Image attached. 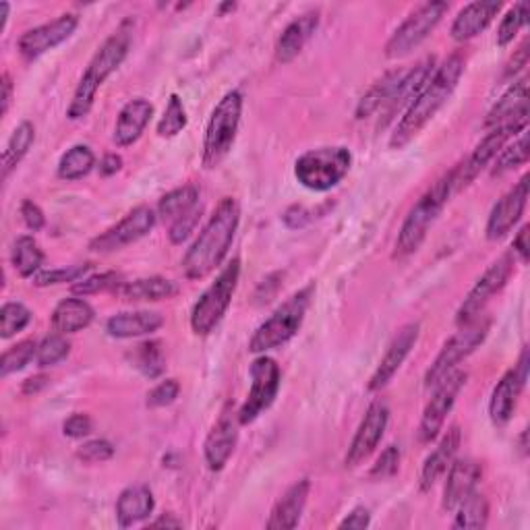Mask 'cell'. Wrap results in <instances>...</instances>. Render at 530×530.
I'll use <instances>...</instances> for the list:
<instances>
[{
    "label": "cell",
    "mask_w": 530,
    "mask_h": 530,
    "mask_svg": "<svg viewBox=\"0 0 530 530\" xmlns=\"http://www.w3.org/2000/svg\"><path fill=\"white\" fill-rule=\"evenodd\" d=\"M390 423V408L386 402L375 400L369 404L365 417L352 437L346 458H344V466L346 468H357L361 466L381 444V439L386 435Z\"/></svg>",
    "instance_id": "cell-15"
},
{
    "label": "cell",
    "mask_w": 530,
    "mask_h": 530,
    "mask_svg": "<svg viewBox=\"0 0 530 530\" xmlns=\"http://www.w3.org/2000/svg\"><path fill=\"white\" fill-rule=\"evenodd\" d=\"M433 73H435V56H427V58H423V61H419L415 67L406 69L394 98L384 108V114H386L384 125L388 121H392L402 108H406V106H410L412 102H415V98L423 92V87L433 77Z\"/></svg>",
    "instance_id": "cell-26"
},
{
    "label": "cell",
    "mask_w": 530,
    "mask_h": 530,
    "mask_svg": "<svg viewBox=\"0 0 530 530\" xmlns=\"http://www.w3.org/2000/svg\"><path fill=\"white\" fill-rule=\"evenodd\" d=\"M456 512V520H454V528H485L489 522V502L485 499V495L481 493H470L464 502L454 510Z\"/></svg>",
    "instance_id": "cell-39"
},
{
    "label": "cell",
    "mask_w": 530,
    "mask_h": 530,
    "mask_svg": "<svg viewBox=\"0 0 530 530\" xmlns=\"http://www.w3.org/2000/svg\"><path fill=\"white\" fill-rule=\"evenodd\" d=\"M114 456V446L106 439H92L77 450V458L85 464H100Z\"/></svg>",
    "instance_id": "cell-51"
},
{
    "label": "cell",
    "mask_w": 530,
    "mask_h": 530,
    "mask_svg": "<svg viewBox=\"0 0 530 530\" xmlns=\"http://www.w3.org/2000/svg\"><path fill=\"white\" fill-rule=\"evenodd\" d=\"M241 280V259L234 257L226 268L218 274V278L205 288L199 301L191 311V330L197 336H210L224 319L234 292H237Z\"/></svg>",
    "instance_id": "cell-8"
},
{
    "label": "cell",
    "mask_w": 530,
    "mask_h": 530,
    "mask_svg": "<svg viewBox=\"0 0 530 530\" xmlns=\"http://www.w3.org/2000/svg\"><path fill=\"white\" fill-rule=\"evenodd\" d=\"M404 73H406V69L388 71L384 77L377 79L369 87V92L359 100L357 110H355V116H357L359 121L369 119V116H373L379 110H384L390 104V100L394 98V94L398 90V85H400Z\"/></svg>",
    "instance_id": "cell-33"
},
{
    "label": "cell",
    "mask_w": 530,
    "mask_h": 530,
    "mask_svg": "<svg viewBox=\"0 0 530 530\" xmlns=\"http://www.w3.org/2000/svg\"><path fill=\"white\" fill-rule=\"evenodd\" d=\"M114 292L116 297L127 303L164 301L179 294V284L162 276H152V278H139L133 282H123Z\"/></svg>",
    "instance_id": "cell-31"
},
{
    "label": "cell",
    "mask_w": 530,
    "mask_h": 530,
    "mask_svg": "<svg viewBox=\"0 0 530 530\" xmlns=\"http://www.w3.org/2000/svg\"><path fill=\"white\" fill-rule=\"evenodd\" d=\"M21 218H23L25 226L34 232H40L46 226V216H44L42 208L32 199H25L21 203Z\"/></svg>",
    "instance_id": "cell-54"
},
{
    "label": "cell",
    "mask_w": 530,
    "mask_h": 530,
    "mask_svg": "<svg viewBox=\"0 0 530 530\" xmlns=\"http://www.w3.org/2000/svg\"><path fill=\"white\" fill-rule=\"evenodd\" d=\"M152 116H154V106L145 98L129 100L119 112V119H116L114 135H112L114 143L119 147H129L137 143L145 127L150 125Z\"/></svg>",
    "instance_id": "cell-28"
},
{
    "label": "cell",
    "mask_w": 530,
    "mask_h": 530,
    "mask_svg": "<svg viewBox=\"0 0 530 530\" xmlns=\"http://www.w3.org/2000/svg\"><path fill=\"white\" fill-rule=\"evenodd\" d=\"M234 9H237V5H234V3H226V5H220V13H224V11H234Z\"/></svg>",
    "instance_id": "cell-63"
},
{
    "label": "cell",
    "mask_w": 530,
    "mask_h": 530,
    "mask_svg": "<svg viewBox=\"0 0 530 530\" xmlns=\"http://www.w3.org/2000/svg\"><path fill=\"white\" fill-rule=\"evenodd\" d=\"M526 437H528V433L524 431V433L520 435V450H522L524 456H526V452H528V448H526Z\"/></svg>",
    "instance_id": "cell-62"
},
{
    "label": "cell",
    "mask_w": 530,
    "mask_h": 530,
    "mask_svg": "<svg viewBox=\"0 0 530 530\" xmlns=\"http://www.w3.org/2000/svg\"><path fill=\"white\" fill-rule=\"evenodd\" d=\"M181 394V384L176 379H164L160 384L147 394V408H164L170 406Z\"/></svg>",
    "instance_id": "cell-52"
},
{
    "label": "cell",
    "mask_w": 530,
    "mask_h": 530,
    "mask_svg": "<svg viewBox=\"0 0 530 530\" xmlns=\"http://www.w3.org/2000/svg\"><path fill=\"white\" fill-rule=\"evenodd\" d=\"M241 222V205L234 197H222L208 224L203 226L195 243L183 257L187 280H203L216 272L226 259Z\"/></svg>",
    "instance_id": "cell-1"
},
{
    "label": "cell",
    "mask_w": 530,
    "mask_h": 530,
    "mask_svg": "<svg viewBox=\"0 0 530 530\" xmlns=\"http://www.w3.org/2000/svg\"><path fill=\"white\" fill-rule=\"evenodd\" d=\"M123 168V158L119 154H106L100 162V174L102 176H112Z\"/></svg>",
    "instance_id": "cell-60"
},
{
    "label": "cell",
    "mask_w": 530,
    "mask_h": 530,
    "mask_svg": "<svg viewBox=\"0 0 530 530\" xmlns=\"http://www.w3.org/2000/svg\"><path fill=\"white\" fill-rule=\"evenodd\" d=\"M201 212H203V208H201V203H199V205H195L193 210H189L179 220H174L170 224V228H168V239H170L172 245H183L191 237L195 226L199 224Z\"/></svg>",
    "instance_id": "cell-49"
},
{
    "label": "cell",
    "mask_w": 530,
    "mask_h": 530,
    "mask_svg": "<svg viewBox=\"0 0 530 530\" xmlns=\"http://www.w3.org/2000/svg\"><path fill=\"white\" fill-rule=\"evenodd\" d=\"M352 166V154L344 145L317 147L294 162V179L305 189L326 193L338 187Z\"/></svg>",
    "instance_id": "cell-7"
},
{
    "label": "cell",
    "mask_w": 530,
    "mask_h": 530,
    "mask_svg": "<svg viewBox=\"0 0 530 530\" xmlns=\"http://www.w3.org/2000/svg\"><path fill=\"white\" fill-rule=\"evenodd\" d=\"M466 371L462 369H454L450 375H446L444 379L435 384L433 388V396L427 402L425 410H423V417H421V425H419V439L421 444H431L435 441L444 429V423L448 419V415L452 412L460 390L466 384Z\"/></svg>",
    "instance_id": "cell-14"
},
{
    "label": "cell",
    "mask_w": 530,
    "mask_h": 530,
    "mask_svg": "<svg viewBox=\"0 0 530 530\" xmlns=\"http://www.w3.org/2000/svg\"><path fill=\"white\" fill-rule=\"evenodd\" d=\"M317 27H319V13L317 11H309L297 19H292L284 27V32L280 34V38L276 42V61L282 65L294 61V58L303 52L305 44L313 38V34L317 32Z\"/></svg>",
    "instance_id": "cell-27"
},
{
    "label": "cell",
    "mask_w": 530,
    "mask_h": 530,
    "mask_svg": "<svg viewBox=\"0 0 530 530\" xmlns=\"http://www.w3.org/2000/svg\"><path fill=\"white\" fill-rule=\"evenodd\" d=\"M11 102H13V79L9 73L3 75V83H0V114L7 116L9 108H11Z\"/></svg>",
    "instance_id": "cell-58"
},
{
    "label": "cell",
    "mask_w": 530,
    "mask_h": 530,
    "mask_svg": "<svg viewBox=\"0 0 530 530\" xmlns=\"http://www.w3.org/2000/svg\"><path fill=\"white\" fill-rule=\"evenodd\" d=\"M483 477V468L473 458H454V462L448 468V479L444 487V499L441 506L446 512H454L464 499L477 491V485Z\"/></svg>",
    "instance_id": "cell-22"
},
{
    "label": "cell",
    "mask_w": 530,
    "mask_h": 530,
    "mask_svg": "<svg viewBox=\"0 0 530 530\" xmlns=\"http://www.w3.org/2000/svg\"><path fill=\"white\" fill-rule=\"evenodd\" d=\"M528 110L514 116V119L502 123L493 127L485 137L483 141L475 147L473 154H470L466 158V162H462L458 168L452 170V191L454 193H460L462 189H466L470 183H473L477 176L497 158V154L504 150V145L520 135L522 131H526V125H528Z\"/></svg>",
    "instance_id": "cell-9"
},
{
    "label": "cell",
    "mask_w": 530,
    "mask_h": 530,
    "mask_svg": "<svg viewBox=\"0 0 530 530\" xmlns=\"http://www.w3.org/2000/svg\"><path fill=\"white\" fill-rule=\"evenodd\" d=\"M29 321H32V311H29L23 303L19 301H11L5 303L3 309H0V338L9 340L15 334L23 332Z\"/></svg>",
    "instance_id": "cell-42"
},
{
    "label": "cell",
    "mask_w": 530,
    "mask_h": 530,
    "mask_svg": "<svg viewBox=\"0 0 530 530\" xmlns=\"http://www.w3.org/2000/svg\"><path fill=\"white\" fill-rule=\"evenodd\" d=\"M156 212L152 208H145V205H139L133 212H129L119 224H114L106 232H102L100 237H96L90 243V251L94 253H112L119 251L127 245L137 243L139 239L147 237L156 226Z\"/></svg>",
    "instance_id": "cell-16"
},
{
    "label": "cell",
    "mask_w": 530,
    "mask_h": 530,
    "mask_svg": "<svg viewBox=\"0 0 530 530\" xmlns=\"http://www.w3.org/2000/svg\"><path fill=\"white\" fill-rule=\"evenodd\" d=\"M133 365L150 379H158L164 369H166V359H164V350H162V342L158 340H147L141 342L139 346H135L133 350Z\"/></svg>",
    "instance_id": "cell-40"
},
{
    "label": "cell",
    "mask_w": 530,
    "mask_h": 530,
    "mask_svg": "<svg viewBox=\"0 0 530 530\" xmlns=\"http://www.w3.org/2000/svg\"><path fill=\"white\" fill-rule=\"evenodd\" d=\"M398 468H400V448L388 446L373 464L369 477L373 481H388L398 473Z\"/></svg>",
    "instance_id": "cell-50"
},
{
    "label": "cell",
    "mask_w": 530,
    "mask_h": 530,
    "mask_svg": "<svg viewBox=\"0 0 530 530\" xmlns=\"http://www.w3.org/2000/svg\"><path fill=\"white\" fill-rule=\"evenodd\" d=\"M448 9L450 5L444 3V0H431V3H425L423 7H419L392 34V38L386 44V56L402 58L410 54L433 34V29L441 23Z\"/></svg>",
    "instance_id": "cell-11"
},
{
    "label": "cell",
    "mask_w": 530,
    "mask_h": 530,
    "mask_svg": "<svg viewBox=\"0 0 530 530\" xmlns=\"http://www.w3.org/2000/svg\"><path fill=\"white\" fill-rule=\"evenodd\" d=\"M77 25L79 17L75 13H65L50 23L29 29L17 42L21 56L25 61H36V58H40L48 50H54L56 46L67 42L75 34Z\"/></svg>",
    "instance_id": "cell-18"
},
{
    "label": "cell",
    "mask_w": 530,
    "mask_h": 530,
    "mask_svg": "<svg viewBox=\"0 0 530 530\" xmlns=\"http://www.w3.org/2000/svg\"><path fill=\"white\" fill-rule=\"evenodd\" d=\"M489 330H491V319L485 315L477 317L473 323H468V326H462V330L444 344V348H441V352L427 369L425 386L433 388L446 375H450L464 359L473 355L489 336Z\"/></svg>",
    "instance_id": "cell-10"
},
{
    "label": "cell",
    "mask_w": 530,
    "mask_h": 530,
    "mask_svg": "<svg viewBox=\"0 0 530 530\" xmlns=\"http://www.w3.org/2000/svg\"><path fill=\"white\" fill-rule=\"evenodd\" d=\"M512 272H514L512 253L502 255L489 265L485 274L475 282V286L468 290L466 299L462 301V305L456 313V323L460 328L468 326V323H473L477 317L483 315L487 303L508 284Z\"/></svg>",
    "instance_id": "cell-12"
},
{
    "label": "cell",
    "mask_w": 530,
    "mask_h": 530,
    "mask_svg": "<svg viewBox=\"0 0 530 530\" xmlns=\"http://www.w3.org/2000/svg\"><path fill=\"white\" fill-rule=\"evenodd\" d=\"M528 230H530V226L528 224H524L518 232H516V237H514V243H512V249H514V253L520 257V261L522 263H528Z\"/></svg>",
    "instance_id": "cell-57"
},
{
    "label": "cell",
    "mask_w": 530,
    "mask_h": 530,
    "mask_svg": "<svg viewBox=\"0 0 530 530\" xmlns=\"http://www.w3.org/2000/svg\"><path fill=\"white\" fill-rule=\"evenodd\" d=\"M131 48V29L127 23H123L116 32L98 48L94 58L83 71L77 90L73 94V100L69 104L67 116L71 121L85 119L87 114L92 112L96 96L100 92V87L106 83V79L119 69Z\"/></svg>",
    "instance_id": "cell-3"
},
{
    "label": "cell",
    "mask_w": 530,
    "mask_h": 530,
    "mask_svg": "<svg viewBox=\"0 0 530 530\" xmlns=\"http://www.w3.org/2000/svg\"><path fill=\"white\" fill-rule=\"evenodd\" d=\"M48 375H34V377H29L23 381V394L25 396H32V394H38L42 392L46 386H48Z\"/></svg>",
    "instance_id": "cell-59"
},
{
    "label": "cell",
    "mask_w": 530,
    "mask_h": 530,
    "mask_svg": "<svg viewBox=\"0 0 530 530\" xmlns=\"http://www.w3.org/2000/svg\"><path fill=\"white\" fill-rule=\"evenodd\" d=\"M460 439H462V433L458 425H452L444 435H441L435 450L425 458V464L421 468V477H419L421 491H431L435 483L448 473L450 464L454 462L458 454Z\"/></svg>",
    "instance_id": "cell-23"
},
{
    "label": "cell",
    "mask_w": 530,
    "mask_h": 530,
    "mask_svg": "<svg viewBox=\"0 0 530 530\" xmlns=\"http://www.w3.org/2000/svg\"><path fill=\"white\" fill-rule=\"evenodd\" d=\"M96 166V156L87 145H73L69 152L63 154L58 162V179L63 181H79L90 174Z\"/></svg>",
    "instance_id": "cell-38"
},
{
    "label": "cell",
    "mask_w": 530,
    "mask_h": 530,
    "mask_svg": "<svg viewBox=\"0 0 530 530\" xmlns=\"http://www.w3.org/2000/svg\"><path fill=\"white\" fill-rule=\"evenodd\" d=\"M164 326V317L156 311H131V313H116L106 321V332L112 338L129 340L152 336Z\"/></svg>",
    "instance_id": "cell-29"
},
{
    "label": "cell",
    "mask_w": 530,
    "mask_h": 530,
    "mask_svg": "<svg viewBox=\"0 0 530 530\" xmlns=\"http://www.w3.org/2000/svg\"><path fill=\"white\" fill-rule=\"evenodd\" d=\"M195 205H199V189L195 185H183L179 189H174L166 193L158 201V216L166 222L179 220L183 214L193 210Z\"/></svg>",
    "instance_id": "cell-37"
},
{
    "label": "cell",
    "mask_w": 530,
    "mask_h": 530,
    "mask_svg": "<svg viewBox=\"0 0 530 530\" xmlns=\"http://www.w3.org/2000/svg\"><path fill=\"white\" fill-rule=\"evenodd\" d=\"M462 73H464V56L460 52L448 56L444 65H439L435 69L433 77L423 87V92L406 108L400 123L396 125L390 137L392 150H402V147H406L427 127L429 121H433V116L452 98Z\"/></svg>",
    "instance_id": "cell-2"
},
{
    "label": "cell",
    "mask_w": 530,
    "mask_h": 530,
    "mask_svg": "<svg viewBox=\"0 0 530 530\" xmlns=\"http://www.w3.org/2000/svg\"><path fill=\"white\" fill-rule=\"evenodd\" d=\"M526 17H528V5L526 3L514 5L497 27V38H495L497 46L506 48L508 44H512L514 38L520 34V29L526 25Z\"/></svg>",
    "instance_id": "cell-47"
},
{
    "label": "cell",
    "mask_w": 530,
    "mask_h": 530,
    "mask_svg": "<svg viewBox=\"0 0 530 530\" xmlns=\"http://www.w3.org/2000/svg\"><path fill=\"white\" fill-rule=\"evenodd\" d=\"M36 352H38V344L34 340H23L11 346L3 355V359H0V375L7 377L11 373L23 371L36 359Z\"/></svg>",
    "instance_id": "cell-44"
},
{
    "label": "cell",
    "mask_w": 530,
    "mask_h": 530,
    "mask_svg": "<svg viewBox=\"0 0 530 530\" xmlns=\"http://www.w3.org/2000/svg\"><path fill=\"white\" fill-rule=\"evenodd\" d=\"M94 431V421L87 417V415H81V412H75V415H71L65 423H63V433L71 439H83Z\"/></svg>",
    "instance_id": "cell-53"
},
{
    "label": "cell",
    "mask_w": 530,
    "mask_h": 530,
    "mask_svg": "<svg viewBox=\"0 0 530 530\" xmlns=\"http://www.w3.org/2000/svg\"><path fill=\"white\" fill-rule=\"evenodd\" d=\"M313 294H315V284L311 282L299 292H294L286 303H282L261 323L249 340V350L253 355H265V352L282 348L299 334V330L303 328L305 315L311 307Z\"/></svg>",
    "instance_id": "cell-5"
},
{
    "label": "cell",
    "mask_w": 530,
    "mask_h": 530,
    "mask_svg": "<svg viewBox=\"0 0 530 530\" xmlns=\"http://www.w3.org/2000/svg\"><path fill=\"white\" fill-rule=\"evenodd\" d=\"M92 270L90 263H77V265H67V268H56V270H40L34 276V284L40 288L46 286H56V284H75L81 278H85V274Z\"/></svg>",
    "instance_id": "cell-46"
},
{
    "label": "cell",
    "mask_w": 530,
    "mask_h": 530,
    "mask_svg": "<svg viewBox=\"0 0 530 530\" xmlns=\"http://www.w3.org/2000/svg\"><path fill=\"white\" fill-rule=\"evenodd\" d=\"M311 491V481L301 479L286 489V493L278 499L276 506L272 508L270 520L265 522L268 530H292L297 528L303 512L307 508V499Z\"/></svg>",
    "instance_id": "cell-24"
},
{
    "label": "cell",
    "mask_w": 530,
    "mask_h": 530,
    "mask_svg": "<svg viewBox=\"0 0 530 530\" xmlns=\"http://www.w3.org/2000/svg\"><path fill=\"white\" fill-rule=\"evenodd\" d=\"M152 528H160V526H168V528H181L183 522L179 518H174V514H164L160 518H156L154 522H150Z\"/></svg>",
    "instance_id": "cell-61"
},
{
    "label": "cell",
    "mask_w": 530,
    "mask_h": 530,
    "mask_svg": "<svg viewBox=\"0 0 530 530\" xmlns=\"http://www.w3.org/2000/svg\"><path fill=\"white\" fill-rule=\"evenodd\" d=\"M96 313L94 307L77 297L63 299L52 311V330L58 334H77L92 326Z\"/></svg>",
    "instance_id": "cell-32"
},
{
    "label": "cell",
    "mask_w": 530,
    "mask_h": 530,
    "mask_svg": "<svg viewBox=\"0 0 530 530\" xmlns=\"http://www.w3.org/2000/svg\"><path fill=\"white\" fill-rule=\"evenodd\" d=\"M526 381H528V350L524 348L518 365L506 371L504 377L497 381V386L491 392L489 419L495 427H506L512 421L516 404H518V396L522 394Z\"/></svg>",
    "instance_id": "cell-17"
},
{
    "label": "cell",
    "mask_w": 530,
    "mask_h": 530,
    "mask_svg": "<svg viewBox=\"0 0 530 530\" xmlns=\"http://www.w3.org/2000/svg\"><path fill=\"white\" fill-rule=\"evenodd\" d=\"M187 127V110L183 106V100L179 94H172L168 104H166V110H164V116L158 123V135L162 139H172L179 133H183Z\"/></svg>",
    "instance_id": "cell-43"
},
{
    "label": "cell",
    "mask_w": 530,
    "mask_h": 530,
    "mask_svg": "<svg viewBox=\"0 0 530 530\" xmlns=\"http://www.w3.org/2000/svg\"><path fill=\"white\" fill-rule=\"evenodd\" d=\"M241 116H243V94L239 90H230L216 104L210 116L208 129H205L203 154H201L203 168L214 170L228 158L234 141H237Z\"/></svg>",
    "instance_id": "cell-6"
},
{
    "label": "cell",
    "mask_w": 530,
    "mask_h": 530,
    "mask_svg": "<svg viewBox=\"0 0 530 530\" xmlns=\"http://www.w3.org/2000/svg\"><path fill=\"white\" fill-rule=\"evenodd\" d=\"M44 259H46V255L34 237H29V234H21V237L15 241L13 253H11V263L21 278H34L42 270Z\"/></svg>",
    "instance_id": "cell-35"
},
{
    "label": "cell",
    "mask_w": 530,
    "mask_h": 530,
    "mask_svg": "<svg viewBox=\"0 0 530 530\" xmlns=\"http://www.w3.org/2000/svg\"><path fill=\"white\" fill-rule=\"evenodd\" d=\"M280 381V365L272 357L261 355L251 363V390L245 404L237 412L241 425L255 423L261 412H265L274 404L280 392Z\"/></svg>",
    "instance_id": "cell-13"
},
{
    "label": "cell",
    "mask_w": 530,
    "mask_h": 530,
    "mask_svg": "<svg viewBox=\"0 0 530 530\" xmlns=\"http://www.w3.org/2000/svg\"><path fill=\"white\" fill-rule=\"evenodd\" d=\"M452 195L454 191H452V172H450L446 176H441V179L410 208L398 232V239L394 245V259L402 261L421 249L431 226L435 224L439 214L444 212L446 203L450 201Z\"/></svg>",
    "instance_id": "cell-4"
},
{
    "label": "cell",
    "mask_w": 530,
    "mask_h": 530,
    "mask_svg": "<svg viewBox=\"0 0 530 530\" xmlns=\"http://www.w3.org/2000/svg\"><path fill=\"white\" fill-rule=\"evenodd\" d=\"M528 154H530V137L528 131H522L512 143H506L504 150L497 154L491 176H502L510 170H516L518 166L528 162Z\"/></svg>",
    "instance_id": "cell-41"
},
{
    "label": "cell",
    "mask_w": 530,
    "mask_h": 530,
    "mask_svg": "<svg viewBox=\"0 0 530 530\" xmlns=\"http://www.w3.org/2000/svg\"><path fill=\"white\" fill-rule=\"evenodd\" d=\"M239 417L232 412H222V417L216 421V425L210 429L208 437H205L203 444V456L205 464L212 470V473H220L224 466L228 464L234 448L239 444Z\"/></svg>",
    "instance_id": "cell-21"
},
{
    "label": "cell",
    "mask_w": 530,
    "mask_h": 530,
    "mask_svg": "<svg viewBox=\"0 0 530 530\" xmlns=\"http://www.w3.org/2000/svg\"><path fill=\"white\" fill-rule=\"evenodd\" d=\"M499 11H502V3H499V0H477V3L466 5L452 23V38L456 42H468L477 38L493 23Z\"/></svg>",
    "instance_id": "cell-25"
},
{
    "label": "cell",
    "mask_w": 530,
    "mask_h": 530,
    "mask_svg": "<svg viewBox=\"0 0 530 530\" xmlns=\"http://www.w3.org/2000/svg\"><path fill=\"white\" fill-rule=\"evenodd\" d=\"M528 193H530V176L524 174L522 179L493 205L485 226V234L489 241H502L514 230V226L524 216Z\"/></svg>",
    "instance_id": "cell-19"
},
{
    "label": "cell",
    "mask_w": 530,
    "mask_h": 530,
    "mask_svg": "<svg viewBox=\"0 0 530 530\" xmlns=\"http://www.w3.org/2000/svg\"><path fill=\"white\" fill-rule=\"evenodd\" d=\"M123 284V276L119 272H102L81 278L79 282L71 284V292L77 297H87V294H98L106 290H116Z\"/></svg>",
    "instance_id": "cell-48"
},
{
    "label": "cell",
    "mask_w": 530,
    "mask_h": 530,
    "mask_svg": "<svg viewBox=\"0 0 530 530\" xmlns=\"http://www.w3.org/2000/svg\"><path fill=\"white\" fill-rule=\"evenodd\" d=\"M156 508V499L150 487L133 485L127 487L116 499V520L123 528H129L145 518H150Z\"/></svg>",
    "instance_id": "cell-30"
},
{
    "label": "cell",
    "mask_w": 530,
    "mask_h": 530,
    "mask_svg": "<svg viewBox=\"0 0 530 530\" xmlns=\"http://www.w3.org/2000/svg\"><path fill=\"white\" fill-rule=\"evenodd\" d=\"M71 352V342L63 334H50L38 344L36 352V363L38 367H54L61 361H65Z\"/></svg>",
    "instance_id": "cell-45"
},
{
    "label": "cell",
    "mask_w": 530,
    "mask_h": 530,
    "mask_svg": "<svg viewBox=\"0 0 530 530\" xmlns=\"http://www.w3.org/2000/svg\"><path fill=\"white\" fill-rule=\"evenodd\" d=\"M526 110H528V79H520L514 85H510L508 92L493 104L485 119V127L493 129Z\"/></svg>",
    "instance_id": "cell-34"
},
{
    "label": "cell",
    "mask_w": 530,
    "mask_h": 530,
    "mask_svg": "<svg viewBox=\"0 0 530 530\" xmlns=\"http://www.w3.org/2000/svg\"><path fill=\"white\" fill-rule=\"evenodd\" d=\"M36 141V127L23 121L17 125L13 135L7 141V147L3 152V181L9 179V174L21 164V160L27 156V152L32 150V145Z\"/></svg>",
    "instance_id": "cell-36"
},
{
    "label": "cell",
    "mask_w": 530,
    "mask_h": 530,
    "mask_svg": "<svg viewBox=\"0 0 530 530\" xmlns=\"http://www.w3.org/2000/svg\"><path fill=\"white\" fill-rule=\"evenodd\" d=\"M419 334H421L419 323H406V326L400 328V332L390 342L386 355L381 357L375 373L369 379V390L371 392L384 390L390 384V381L394 379V375L404 365V361L408 359L412 348H415V344L419 340Z\"/></svg>",
    "instance_id": "cell-20"
},
{
    "label": "cell",
    "mask_w": 530,
    "mask_h": 530,
    "mask_svg": "<svg viewBox=\"0 0 530 530\" xmlns=\"http://www.w3.org/2000/svg\"><path fill=\"white\" fill-rule=\"evenodd\" d=\"M369 524H371V512L365 506H357V508L350 510V514L338 524V528H357V530H363Z\"/></svg>",
    "instance_id": "cell-55"
},
{
    "label": "cell",
    "mask_w": 530,
    "mask_h": 530,
    "mask_svg": "<svg viewBox=\"0 0 530 530\" xmlns=\"http://www.w3.org/2000/svg\"><path fill=\"white\" fill-rule=\"evenodd\" d=\"M528 46H530V42L526 40V42L518 48V52L514 54V58L510 61L508 69H506V77H516V75L528 65Z\"/></svg>",
    "instance_id": "cell-56"
}]
</instances>
